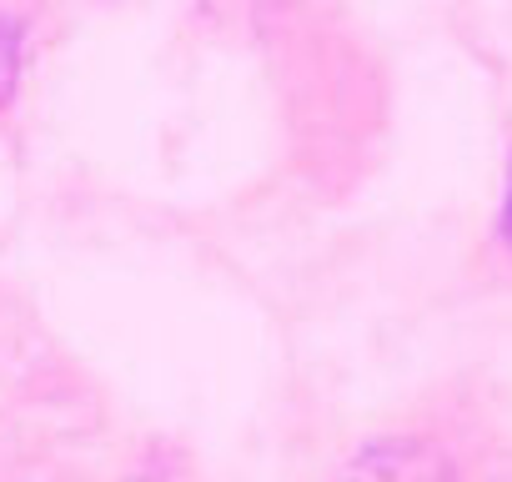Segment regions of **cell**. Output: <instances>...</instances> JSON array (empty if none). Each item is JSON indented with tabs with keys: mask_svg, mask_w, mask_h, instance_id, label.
<instances>
[{
	"mask_svg": "<svg viewBox=\"0 0 512 482\" xmlns=\"http://www.w3.org/2000/svg\"><path fill=\"white\" fill-rule=\"evenodd\" d=\"M337 482H457V467L427 437H377L352 452Z\"/></svg>",
	"mask_w": 512,
	"mask_h": 482,
	"instance_id": "obj_1",
	"label": "cell"
},
{
	"mask_svg": "<svg viewBox=\"0 0 512 482\" xmlns=\"http://www.w3.org/2000/svg\"><path fill=\"white\" fill-rule=\"evenodd\" d=\"M16 56H21V46H16V26H11V21H0V101H6L11 86H16Z\"/></svg>",
	"mask_w": 512,
	"mask_h": 482,
	"instance_id": "obj_2",
	"label": "cell"
},
{
	"mask_svg": "<svg viewBox=\"0 0 512 482\" xmlns=\"http://www.w3.org/2000/svg\"><path fill=\"white\" fill-rule=\"evenodd\" d=\"M502 231H507V241H512V186H507V206H502Z\"/></svg>",
	"mask_w": 512,
	"mask_h": 482,
	"instance_id": "obj_3",
	"label": "cell"
}]
</instances>
